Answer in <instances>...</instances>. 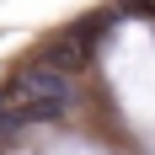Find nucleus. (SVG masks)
I'll return each instance as SVG.
<instances>
[{
	"label": "nucleus",
	"instance_id": "nucleus-1",
	"mask_svg": "<svg viewBox=\"0 0 155 155\" xmlns=\"http://www.w3.org/2000/svg\"><path fill=\"white\" fill-rule=\"evenodd\" d=\"M38 59H43L48 70H59V75H80V70L91 64V43H86L80 32H59V38H48V43H43Z\"/></svg>",
	"mask_w": 155,
	"mask_h": 155
},
{
	"label": "nucleus",
	"instance_id": "nucleus-2",
	"mask_svg": "<svg viewBox=\"0 0 155 155\" xmlns=\"http://www.w3.org/2000/svg\"><path fill=\"white\" fill-rule=\"evenodd\" d=\"M118 16H139V21H155V0H118Z\"/></svg>",
	"mask_w": 155,
	"mask_h": 155
}]
</instances>
